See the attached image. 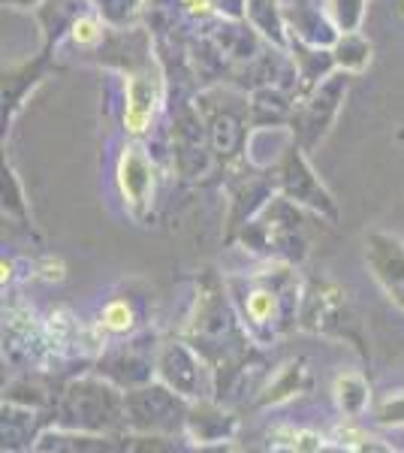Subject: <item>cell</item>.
I'll return each instance as SVG.
<instances>
[{
    "label": "cell",
    "instance_id": "1",
    "mask_svg": "<svg viewBox=\"0 0 404 453\" xmlns=\"http://www.w3.org/2000/svg\"><path fill=\"white\" fill-rule=\"evenodd\" d=\"M226 288L241 314V324L256 345H271L299 326L302 290L296 266L281 260H266V266L248 275H230Z\"/></svg>",
    "mask_w": 404,
    "mask_h": 453
},
{
    "label": "cell",
    "instance_id": "2",
    "mask_svg": "<svg viewBox=\"0 0 404 453\" xmlns=\"http://www.w3.org/2000/svg\"><path fill=\"white\" fill-rule=\"evenodd\" d=\"M311 218L317 215L278 194L260 215L241 226L236 242L263 260H281L299 266L311 254Z\"/></svg>",
    "mask_w": 404,
    "mask_h": 453
},
{
    "label": "cell",
    "instance_id": "3",
    "mask_svg": "<svg viewBox=\"0 0 404 453\" xmlns=\"http://www.w3.org/2000/svg\"><path fill=\"white\" fill-rule=\"evenodd\" d=\"M118 384L109 378H76L61 387V396L55 402V426L79 429V433L121 435L127 433V405Z\"/></svg>",
    "mask_w": 404,
    "mask_h": 453
},
{
    "label": "cell",
    "instance_id": "4",
    "mask_svg": "<svg viewBox=\"0 0 404 453\" xmlns=\"http://www.w3.org/2000/svg\"><path fill=\"white\" fill-rule=\"evenodd\" d=\"M205 124H209L215 160L224 170L245 160L248 140H251V97L224 85H209L196 94Z\"/></svg>",
    "mask_w": 404,
    "mask_h": 453
},
{
    "label": "cell",
    "instance_id": "5",
    "mask_svg": "<svg viewBox=\"0 0 404 453\" xmlns=\"http://www.w3.org/2000/svg\"><path fill=\"white\" fill-rule=\"evenodd\" d=\"M299 326L305 333L326 335V339L350 342L359 354L369 357L362 339V324L350 303V294L341 284L329 279H308L302 290V309H299Z\"/></svg>",
    "mask_w": 404,
    "mask_h": 453
},
{
    "label": "cell",
    "instance_id": "6",
    "mask_svg": "<svg viewBox=\"0 0 404 453\" xmlns=\"http://www.w3.org/2000/svg\"><path fill=\"white\" fill-rule=\"evenodd\" d=\"M124 405H127V433L142 435H166L185 433L190 399L181 396L164 381H149L142 387L124 393Z\"/></svg>",
    "mask_w": 404,
    "mask_h": 453
},
{
    "label": "cell",
    "instance_id": "7",
    "mask_svg": "<svg viewBox=\"0 0 404 453\" xmlns=\"http://www.w3.org/2000/svg\"><path fill=\"white\" fill-rule=\"evenodd\" d=\"M350 91V73L335 70L332 76H326L314 91L296 97V109H293L290 130L296 136V142L305 151H314L326 140V134L332 130V124L341 112V104Z\"/></svg>",
    "mask_w": 404,
    "mask_h": 453
},
{
    "label": "cell",
    "instance_id": "8",
    "mask_svg": "<svg viewBox=\"0 0 404 453\" xmlns=\"http://www.w3.org/2000/svg\"><path fill=\"white\" fill-rule=\"evenodd\" d=\"M226 188H230V215H226V245H236L241 226L281 194L278 173L266 166H254L251 160H239L226 170Z\"/></svg>",
    "mask_w": 404,
    "mask_h": 453
},
{
    "label": "cell",
    "instance_id": "9",
    "mask_svg": "<svg viewBox=\"0 0 404 453\" xmlns=\"http://www.w3.org/2000/svg\"><path fill=\"white\" fill-rule=\"evenodd\" d=\"M275 173H278L281 194L286 200H293V203H299V206H305L308 211H314L320 221H338L335 196L329 194V188L323 185L320 175L314 173L311 160H308V151L296 140L290 142V149H286L281 160H278Z\"/></svg>",
    "mask_w": 404,
    "mask_h": 453
},
{
    "label": "cell",
    "instance_id": "10",
    "mask_svg": "<svg viewBox=\"0 0 404 453\" xmlns=\"http://www.w3.org/2000/svg\"><path fill=\"white\" fill-rule=\"evenodd\" d=\"M169 140H172V166L179 170L181 179H202L209 173V166L217 164L215 149H211L209 124H205L196 100L179 106L172 127H169Z\"/></svg>",
    "mask_w": 404,
    "mask_h": 453
},
{
    "label": "cell",
    "instance_id": "11",
    "mask_svg": "<svg viewBox=\"0 0 404 453\" xmlns=\"http://www.w3.org/2000/svg\"><path fill=\"white\" fill-rule=\"evenodd\" d=\"M154 333H139L124 342H115L112 348H103L97 357V375L109 378L121 390H133L154 381L157 375V354L160 345H154Z\"/></svg>",
    "mask_w": 404,
    "mask_h": 453
},
{
    "label": "cell",
    "instance_id": "12",
    "mask_svg": "<svg viewBox=\"0 0 404 453\" xmlns=\"http://www.w3.org/2000/svg\"><path fill=\"white\" fill-rule=\"evenodd\" d=\"M157 378L190 402L215 396V372L187 339H172L160 345Z\"/></svg>",
    "mask_w": 404,
    "mask_h": 453
},
{
    "label": "cell",
    "instance_id": "13",
    "mask_svg": "<svg viewBox=\"0 0 404 453\" xmlns=\"http://www.w3.org/2000/svg\"><path fill=\"white\" fill-rule=\"evenodd\" d=\"M166 73L157 61H149L136 70L124 73V130L133 140L151 130L164 104Z\"/></svg>",
    "mask_w": 404,
    "mask_h": 453
},
{
    "label": "cell",
    "instance_id": "14",
    "mask_svg": "<svg viewBox=\"0 0 404 453\" xmlns=\"http://www.w3.org/2000/svg\"><path fill=\"white\" fill-rule=\"evenodd\" d=\"M118 191L127 203V211L136 221H145L154 209V196H157V166L149 149L139 142H130L118 157Z\"/></svg>",
    "mask_w": 404,
    "mask_h": 453
},
{
    "label": "cell",
    "instance_id": "15",
    "mask_svg": "<svg viewBox=\"0 0 404 453\" xmlns=\"http://www.w3.org/2000/svg\"><path fill=\"white\" fill-rule=\"evenodd\" d=\"M365 263H369L374 281L393 305L404 309V242L393 233L371 230L365 236Z\"/></svg>",
    "mask_w": 404,
    "mask_h": 453
},
{
    "label": "cell",
    "instance_id": "16",
    "mask_svg": "<svg viewBox=\"0 0 404 453\" xmlns=\"http://www.w3.org/2000/svg\"><path fill=\"white\" fill-rule=\"evenodd\" d=\"M185 433L190 435V441H196L200 448H205V444H224L236 438L239 418L230 408H224V402L215 396L194 399L187 411Z\"/></svg>",
    "mask_w": 404,
    "mask_h": 453
},
{
    "label": "cell",
    "instance_id": "17",
    "mask_svg": "<svg viewBox=\"0 0 404 453\" xmlns=\"http://www.w3.org/2000/svg\"><path fill=\"white\" fill-rule=\"evenodd\" d=\"M284 19L290 36H299L311 46L332 49V42L341 34L323 0H290V4H284Z\"/></svg>",
    "mask_w": 404,
    "mask_h": 453
},
{
    "label": "cell",
    "instance_id": "18",
    "mask_svg": "<svg viewBox=\"0 0 404 453\" xmlns=\"http://www.w3.org/2000/svg\"><path fill=\"white\" fill-rule=\"evenodd\" d=\"M91 0H42V6L36 10V21L42 31V52H55L57 42L64 36H70L72 25L91 12Z\"/></svg>",
    "mask_w": 404,
    "mask_h": 453
},
{
    "label": "cell",
    "instance_id": "19",
    "mask_svg": "<svg viewBox=\"0 0 404 453\" xmlns=\"http://www.w3.org/2000/svg\"><path fill=\"white\" fill-rule=\"evenodd\" d=\"M49 64L51 55L40 52V58H34V61L19 64V67H10L4 73V127H10L12 119L19 115V109L25 106L27 94L42 82Z\"/></svg>",
    "mask_w": 404,
    "mask_h": 453
},
{
    "label": "cell",
    "instance_id": "20",
    "mask_svg": "<svg viewBox=\"0 0 404 453\" xmlns=\"http://www.w3.org/2000/svg\"><path fill=\"white\" fill-rule=\"evenodd\" d=\"M251 127H290L296 94L284 85H260L251 94Z\"/></svg>",
    "mask_w": 404,
    "mask_h": 453
},
{
    "label": "cell",
    "instance_id": "21",
    "mask_svg": "<svg viewBox=\"0 0 404 453\" xmlns=\"http://www.w3.org/2000/svg\"><path fill=\"white\" fill-rule=\"evenodd\" d=\"M290 58H293V64H296V76H299L296 97L314 91L323 79L332 76V73L338 70L335 58H332V49L311 46V42L299 40V36H290Z\"/></svg>",
    "mask_w": 404,
    "mask_h": 453
},
{
    "label": "cell",
    "instance_id": "22",
    "mask_svg": "<svg viewBox=\"0 0 404 453\" xmlns=\"http://www.w3.org/2000/svg\"><path fill=\"white\" fill-rule=\"evenodd\" d=\"M46 411L40 408H27L19 402H6L4 399V423H0V433H4V450H25L34 448L36 438L42 435L46 426Z\"/></svg>",
    "mask_w": 404,
    "mask_h": 453
},
{
    "label": "cell",
    "instance_id": "23",
    "mask_svg": "<svg viewBox=\"0 0 404 453\" xmlns=\"http://www.w3.org/2000/svg\"><path fill=\"white\" fill-rule=\"evenodd\" d=\"M308 387H311V372H308V363L305 360H290L269 378L266 387H260V390H256V408L284 405V402H290L293 396L305 393Z\"/></svg>",
    "mask_w": 404,
    "mask_h": 453
},
{
    "label": "cell",
    "instance_id": "24",
    "mask_svg": "<svg viewBox=\"0 0 404 453\" xmlns=\"http://www.w3.org/2000/svg\"><path fill=\"white\" fill-rule=\"evenodd\" d=\"M245 21L266 42L290 52V31H286L281 0H245Z\"/></svg>",
    "mask_w": 404,
    "mask_h": 453
},
{
    "label": "cell",
    "instance_id": "25",
    "mask_svg": "<svg viewBox=\"0 0 404 453\" xmlns=\"http://www.w3.org/2000/svg\"><path fill=\"white\" fill-rule=\"evenodd\" d=\"M332 393H335L338 411H341L347 420L362 418L365 408H369V402H371V387L365 381V375H359V372H341V375L335 378Z\"/></svg>",
    "mask_w": 404,
    "mask_h": 453
},
{
    "label": "cell",
    "instance_id": "26",
    "mask_svg": "<svg viewBox=\"0 0 404 453\" xmlns=\"http://www.w3.org/2000/svg\"><path fill=\"white\" fill-rule=\"evenodd\" d=\"M57 396H61V390H55L51 381H46L42 375H25L19 378V381H12L6 387L4 399L6 402H19V405H27V408H40V411H49V408H55Z\"/></svg>",
    "mask_w": 404,
    "mask_h": 453
},
{
    "label": "cell",
    "instance_id": "27",
    "mask_svg": "<svg viewBox=\"0 0 404 453\" xmlns=\"http://www.w3.org/2000/svg\"><path fill=\"white\" fill-rule=\"evenodd\" d=\"M371 42L365 40L359 31H341L338 40L332 42V58H335V67L356 76V73H365L371 64Z\"/></svg>",
    "mask_w": 404,
    "mask_h": 453
},
{
    "label": "cell",
    "instance_id": "28",
    "mask_svg": "<svg viewBox=\"0 0 404 453\" xmlns=\"http://www.w3.org/2000/svg\"><path fill=\"white\" fill-rule=\"evenodd\" d=\"M139 326V314L133 309V303L124 296H115L103 305L100 311V330L109 335H133Z\"/></svg>",
    "mask_w": 404,
    "mask_h": 453
},
{
    "label": "cell",
    "instance_id": "29",
    "mask_svg": "<svg viewBox=\"0 0 404 453\" xmlns=\"http://www.w3.org/2000/svg\"><path fill=\"white\" fill-rule=\"evenodd\" d=\"M4 218L25 226L27 233H34V218H31V211H27L25 191H21V181L10 164H6V170H4Z\"/></svg>",
    "mask_w": 404,
    "mask_h": 453
},
{
    "label": "cell",
    "instance_id": "30",
    "mask_svg": "<svg viewBox=\"0 0 404 453\" xmlns=\"http://www.w3.org/2000/svg\"><path fill=\"white\" fill-rule=\"evenodd\" d=\"M91 4L112 27H127L142 10V0H91Z\"/></svg>",
    "mask_w": 404,
    "mask_h": 453
},
{
    "label": "cell",
    "instance_id": "31",
    "mask_svg": "<svg viewBox=\"0 0 404 453\" xmlns=\"http://www.w3.org/2000/svg\"><path fill=\"white\" fill-rule=\"evenodd\" d=\"M326 6L338 31H359L365 19V0H326Z\"/></svg>",
    "mask_w": 404,
    "mask_h": 453
},
{
    "label": "cell",
    "instance_id": "32",
    "mask_svg": "<svg viewBox=\"0 0 404 453\" xmlns=\"http://www.w3.org/2000/svg\"><path fill=\"white\" fill-rule=\"evenodd\" d=\"M374 418H377L380 426H404V390L380 399L377 408H374Z\"/></svg>",
    "mask_w": 404,
    "mask_h": 453
},
{
    "label": "cell",
    "instance_id": "33",
    "mask_svg": "<svg viewBox=\"0 0 404 453\" xmlns=\"http://www.w3.org/2000/svg\"><path fill=\"white\" fill-rule=\"evenodd\" d=\"M335 438L341 444L338 448H347V450H393L389 444H380V438H371V435H365V433H356V429H344V426H338V433Z\"/></svg>",
    "mask_w": 404,
    "mask_h": 453
},
{
    "label": "cell",
    "instance_id": "34",
    "mask_svg": "<svg viewBox=\"0 0 404 453\" xmlns=\"http://www.w3.org/2000/svg\"><path fill=\"white\" fill-rule=\"evenodd\" d=\"M34 269H36V275H40V279H46V281H61L64 279V263L57 260V257L40 260Z\"/></svg>",
    "mask_w": 404,
    "mask_h": 453
},
{
    "label": "cell",
    "instance_id": "35",
    "mask_svg": "<svg viewBox=\"0 0 404 453\" xmlns=\"http://www.w3.org/2000/svg\"><path fill=\"white\" fill-rule=\"evenodd\" d=\"M6 6H12V10H40L42 0H4Z\"/></svg>",
    "mask_w": 404,
    "mask_h": 453
},
{
    "label": "cell",
    "instance_id": "36",
    "mask_svg": "<svg viewBox=\"0 0 404 453\" xmlns=\"http://www.w3.org/2000/svg\"><path fill=\"white\" fill-rule=\"evenodd\" d=\"M401 12H404V0H401Z\"/></svg>",
    "mask_w": 404,
    "mask_h": 453
}]
</instances>
